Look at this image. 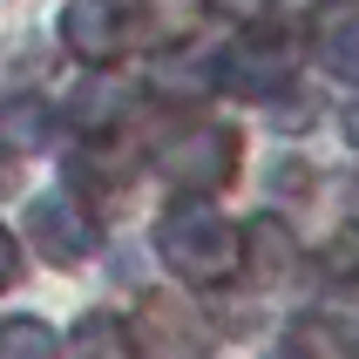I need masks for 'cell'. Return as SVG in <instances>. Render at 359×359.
I'll return each instance as SVG.
<instances>
[{"label":"cell","mask_w":359,"mask_h":359,"mask_svg":"<svg viewBox=\"0 0 359 359\" xmlns=\"http://www.w3.org/2000/svg\"><path fill=\"white\" fill-rule=\"evenodd\" d=\"M238 224L224 217L217 203H203V197H183V203H170L156 217V251H163V264L177 271V278H190V285H224L231 271H238Z\"/></svg>","instance_id":"cell-1"},{"label":"cell","mask_w":359,"mask_h":359,"mask_svg":"<svg viewBox=\"0 0 359 359\" xmlns=\"http://www.w3.org/2000/svg\"><path fill=\"white\" fill-rule=\"evenodd\" d=\"M149 34V0H68L61 7V41L88 68H109Z\"/></svg>","instance_id":"cell-2"},{"label":"cell","mask_w":359,"mask_h":359,"mask_svg":"<svg viewBox=\"0 0 359 359\" xmlns=\"http://www.w3.org/2000/svg\"><path fill=\"white\" fill-rule=\"evenodd\" d=\"M292 81V41H285V27H244L231 48H224V88L244 102H271Z\"/></svg>","instance_id":"cell-3"},{"label":"cell","mask_w":359,"mask_h":359,"mask_svg":"<svg viewBox=\"0 0 359 359\" xmlns=\"http://www.w3.org/2000/svg\"><path fill=\"white\" fill-rule=\"evenodd\" d=\"M156 170H163L170 183H190V190H197V183H210V190H217V183H231V170H238V136H231L224 122L183 129V136L156 156Z\"/></svg>","instance_id":"cell-4"},{"label":"cell","mask_w":359,"mask_h":359,"mask_svg":"<svg viewBox=\"0 0 359 359\" xmlns=\"http://www.w3.org/2000/svg\"><path fill=\"white\" fill-rule=\"evenodd\" d=\"M27 231H34V244H41V258H48V264H81L88 251H95V224L81 217L75 197H34Z\"/></svg>","instance_id":"cell-5"},{"label":"cell","mask_w":359,"mask_h":359,"mask_svg":"<svg viewBox=\"0 0 359 359\" xmlns=\"http://www.w3.org/2000/svg\"><path fill=\"white\" fill-rule=\"evenodd\" d=\"M312 55H319V68L332 81H353V7H346V0H332V7H325L319 14V27H312Z\"/></svg>","instance_id":"cell-6"},{"label":"cell","mask_w":359,"mask_h":359,"mask_svg":"<svg viewBox=\"0 0 359 359\" xmlns=\"http://www.w3.org/2000/svg\"><path fill=\"white\" fill-rule=\"evenodd\" d=\"M48 142V109L34 95H0V149H41Z\"/></svg>","instance_id":"cell-7"},{"label":"cell","mask_w":359,"mask_h":359,"mask_svg":"<svg viewBox=\"0 0 359 359\" xmlns=\"http://www.w3.org/2000/svg\"><path fill=\"white\" fill-rule=\"evenodd\" d=\"M75 359H142V346L122 332V319L88 312V319L75 325Z\"/></svg>","instance_id":"cell-8"},{"label":"cell","mask_w":359,"mask_h":359,"mask_svg":"<svg viewBox=\"0 0 359 359\" xmlns=\"http://www.w3.org/2000/svg\"><path fill=\"white\" fill-rule=\"evenodd\" d=\"M238 258H251V271H285V264L299 258L292 251V238H285V224H251V238H238Z\"/></svg>","instance_id":"cell-9"},{"label":"cell","mask_w":359,"mask_h":359,"mask_svg":"<svg viewBox=\"0 0 359 359\" xmlns=\"http://www.w3.org/2000/svg\"><path fill=\"white\" fill-rule=\"evenodd\" d=\"M0 359H55V332L41 319H0Z\"/></svg>","instance_id":"cell-10"},{"label":"cell","mask_w":359,"mask_h":359,"mask_svg":"<svg viewBox=\"0 0 359 359\" xmlns=\"http://www.w3.org/2000/svg\"><path fill=\"white\" fill-rule=\"evenodd\" d=\"M14 278H20V244H14V231L0 224V292H7Z\"/></svg>","instance_id":"cell-11"},{"label":"cell","mask_w":359,"mask_h":359,"mask_svg":"<svg viewBox=\"0 0 359 359\" xmlns=\"http://www.w3.org/2000/svg\"><path fill=\"white\" fill-rule=\"evenodd\" d=\"M210 7H224V14H264V0H210Z\"/></svg>","instance_id":"cell-12"},{"label":"cell","mask_w":359,"mask_h":359,"mask_svg":"<svg viewBox=\"0 0 359 359\" xmlns=\"http://www.w3.org/2000/svg\"><path fill=\"white\" fill-rule=\"evenodd\" d=\"M7 190H14V156L0 149V197H7Z\"/></svg>","instance_id":"cell-13"},{"label":"cell","mask_w":359,"mask_h":359,"mask_svg":"<svg viewBox=\"0 0 359 359\" xmlns=\"http://www.w3.org/2000/svg\"><path fill=\"white\" fill-rule=\"evenodd\" d=\"M271 359H312V353H305V346H278Z\"/></svg>","instance_id":"cell-14"}]
</instances>
